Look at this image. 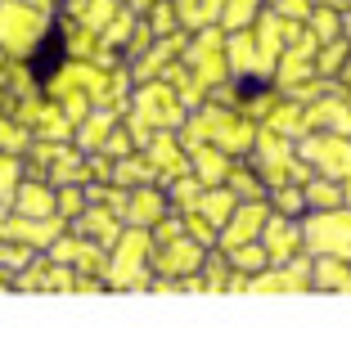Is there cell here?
I'll use <instances>...</instances> for the list:
<instances>
[{"instance_id": "obj_41", "label": "cell", "mask_w": 351, "mask_h": 337, "mask_svg": "<svg viewBox=\"0 0 351 337\" xmlns=\"http://www.w3.org/2000/svg\"><path fill=\"white\" fill-rule=\"evenodd\" d=\"M180 221H185V229H189V234H194V238H198L203 247H212V243H217V229H212V225H207V221H203L198 212H185Z\"/></svg>"}, {"instance_id": "obj_4", "label": "cell", "mask_w": 351, "mask_h": 337, "mask_svg": "<svg viewBox=\"0 0 351 337\" xmlns=\"http://www.w3.org/2000/svg\"><path fill=\"white\" fill-rule=\"evenodd\" d=\"M108 266H104V284L108 288H149L154 284V234L140 225H126L122 238L108 247Z\"/></svg>"}, {"instance_id": "obj_8", "label": "cell", "mask_w": 351, "mask_h": 337, "mask_svg": "<svg viewBox=\"0 0 351 337\" xmlns=\"http://www.w3.org/2000/svg\"><path fill=\"white\" fill-rule=\"evenodd\" d=\"M315 54H320V41L302 27L298 36L284 45V54H279V63H275V86H279V95H298L306 82H315Z\"/></svg>"}, {"instance_id": "obj_6", "label": "cell", "mask_w": 351, "mask_h": 337, "mask_svg": "<svg viewBox=\"0 0 351 337\" xmlns=\"http://www.w3.org/2000/svg\"><path fill=\"white\" fill-rule=\"evenodd\" d=\"M45 27H50V10H41V5H32V0H5L0 5V50L14 54V59H32Z\"/></svg>"}, {"instance_id": "obj_3", "label": "cell", "mask_w": 351, "mask_h": 337, "mask_svg": "<svg viewBox=\"0 0 351 337\" xmlns=\"http://www.w3.org/2000/svg\"><path fill=\"white\" fill-rule=\"evenodd\" d=\"M252 166L261 171V180H266L270 189H284V184H306L311 175H315L306 162H302L298 140L270 131V126H257V140H252Z\"/></svg>"}, {"instance_id": "obj_5", "label": "cell", "mask_w": 351, "mask_h": 337, "mask_svg": "<svg viewBox=\"0 0 351 337\" xmlns=\"http://www.w3.org/2000/svg\"><path fill=\"white\" fill-rule=\"evenodd\" d=\"M180 63L194 72V82L203 86L207 95L217 90V86H226L230 77H234V72H230V54H226V27L212 23V27L189 32V45H185V54H180Z\"/></svg>"}, {"instance_id": "obj_9", "label": "cell", "mask_w": 351, "mask_h": 337, "mask_svg": "<svg viewBox=\"0 0 351 337\" xmlns=\"http://www.w3.org/2000/svg\"><path fill=\"white\" fill-rule=\"evenodd\" d=\"M266 216H270V198L239 203L234 212H230V221L221 225L217 247H221V252H234V247H243V243H257V238H261V225H266Z\"/></svg>"}, {"instance_id": "obj_38", "label": "cell", "mask_w": 351, "mask_h": 337, "mask_svg": "<svg viewBox=\"0 0 351 337\" xmlns=\"http://www.w3.org/2000/svg\"><path fill=\"white\" fill-rule=\"evenodd\" d=\"M230 256L226 252H217V256H203V270H198V275H203V288H230Z\"/></svg>"}, {"instance_id": "obj_18", "label": "cell", "mask_w": 351, "mask_h": 337, "mask_svg": "<svg viewBox=\"0 0 351 337\" xmlns=\"http://www.w3.org/2000/svg\"><path fill=\"white\" fill-rule=\"evenodd\" d=\"M185 149H189V171H194L198 180L207 184V189L230 180V166H234V158H230L226 149H217V144H185Z\"/></svg>"}, {"instance_id": "obj_27", "label": "cell", "mask_w": 351, "mask_h": 337, "mask_svg": "<svg viewBox=\"0 0 351 337\" xmlns=\"http://www.w3.org/2000/svg\"><path fill=\"white\" fill-rule=\"evenodd\" d=\"M302 194H306V212H329V207L347 203V198H342V184L329 180V175H311V180L302 184Z\"/></svg>"}, {"instance_id": "obj_28", "label": "cell", "mask_w": 351, "mask_h": 337, "mask_svg": "<svg viewBox=\"0 0 351 337\" xmlns=\"http://www.w3.org/2000/svg\"><path fill=\"white\" fill-rule=\"evenodd\" d=\"M162 189H167V203H171L180 216H185V212H194V207H198V194H203L207 184L198 180L194 171H185V175H176V180H167Z\"/></svg>"}, {"instance_id": "obj_43", "label": "cell", "mask_w": 351, "mask_h": 337, "mask_svg": "<svg viewBox=\"0 0 351 337\" xmlns=\"http://www.w3.org/2000/svg\"><path fill=\"white\" fill-rule=\"evenodd\" d=\"M338 86H342V90H351V59L342 63V72H338Z\"/></svg>"}, {"instance_id": "obj_21", "label": "cell", "mask_w": 351, "mask_h": 337, "mask_svg": "<svg viewBox=\"0 0 351 337\" xmlns=\"http://www.w3.org/2000/svg\"><path fill=\"white\" fill-rule=\"evenodd\" d=\"M311 288H320V292H351V261L315 256L311 261Z\"/></svg>"}, {"instance_id": "obj_12", "label": "cell", "mask_w": 351, "mask_h": 337, "mask_svg": "<svg viewBox=\"0 0 351 337\" xmlns=\"http://www.w3.org/2000/svg\"><path fill=\"white\" fill-rule=\"evenodd\" d=\"M63 234V216H0V238L27 243L36 252H50V243Z\"/></svg>"}, {"instance_id": "obj_13", "label": "cell", "mask_w": 351, "mask_h": 337, "mask_svg": "<svg viewBox=\"0 0 351 337\" xmlns=\"http://www.w3.org/2000/svg\"><path fill=\"white\" fill-rule=\"evenodd\" d=\"M50 256L54 261H63V266H73L77 275H99L104 279V266H108V247H99V243H90L86 234H59L50 243Z\"/></svg>"}, {"instance_id": "obj_44", "label": "cell", "mask_w": 351, "mask_h": 337, "mask_svg": "<svg viewBox=\"0 0 351 337\" xmlns=\"http://www.w3.org/2000/svg\"><path fill=\"white\" fill-rule=\"evenodd\" d=\"M342 32H347V41H351V0L342 5Z\"/></svg>"}, {"instance_id": "obj_7", "label": "cell", "mask_w": 351, "mask_h": 337, "mask_svg": "<svg viewBox=\"0 0 351 337\" xmlns=\"http://www.w3.org/2000/svg\"><path fill=\"white\" fill-rule=\"evenodd\" d=\"M302 243L311 256H342L351 261V207H329V212L302 216Z\"/></svg>"}, {"instance_id": "obj_36", "label": "cell", "mask_w": 351, "mask_h": 337, "mask_svg": "<svg viewBox=\"0 0 351 337\" xmlns=\"http://www.w3.org/2000/svg\"><path fill=\"white\" fill-rule=\"evenodd\" d=\"M54 189H59V216L73 225L77 216L86 212V203H90V198H86V184H54Z\"/></svg>"}, {"instance_id": "obj_40", "label": "cell", "mask_w": 351, "mask_h": 337, "mask_svg": "<svg viewBox=\"0 0 351 337\" xmlns=\"http://www.w3.org/2000/svg\"><path fill=\"white\" fill-rule=\"evenodd\" d=\"M311 10H315L311 0H275V14H284V18H289V23H302V27H306Z\"/></svg>"}, {"instance_id": "obj_42", "label": "cell", "mask_w": 351, "mask_h": 337, "mask_svg": "<svg viewBox=\"0 0 351 337\" xmlns=\"http://www.w3.org/2000/svg\"><path fill=\"white\" fill-rule=\"evenodd\" d=\"M122 5H126V10H135V14H145L149 5H158V0H122Z\"/></svg>"}, {"instance_id": "obj_30", "label": "cell", "mask_w": 351, "mask_h": 337, "mask_svg": "<svg viewBox=\"0 0 351 337\" xmlns=\"http://www.w3.org/2000/svg\"><path fill=\"white\" fill-rule=\"evenodd\" d=\"M266 10V0H226V10H221V27L226 32H243L261 18Z\"/></svg>"}, {"instance_id": "obj_2", "label": "cell", "mask_w": 351, "mask_h": 337, "mask_svg": "<svg viewBox=\"0 0 351 337\" xmlns=\"http://www.w3.org/2000/svg\"><path fill=\"white\" fill-rule=\"evenodd\" d=\"M180 140L185 144H217V149H226L230 158H248L252 140H257V122H252L248 112L226 108V103L212 99V103H198V108L185 117Z\"/></svg>"}, {"instance_id": "obj_15", "label": "cell", "mask_w": 351, "mask_h": 337, "mask_svg": "<svg viewBox=\"0 0 351 337\" xmlns=\"http://www.w3.org/2000/svg\"><path fill=\"white\" fill-rule=\"evenodd\" d=\"M10 203H14L19 216H59V189H54L45 175H32V180L14 184Z\"/></svg>"}, {"instance_id": "obj_26", "label": "cell", "mask_w": 351, "mask_h": 337, "mask_svg": "<svg viewBox=\"0 0 351 337\" xmlns=\"http://www.w3.org/2000/svg\"><path fill=\"white\" fill-rule=\"evenodd\" d=\"M113 184L135 189V184H158V175H154V166H149V158L135 149V153H126V158H117V162H113Z\"/></svg>"}, {"instance_id": "obj_24", "label": "cell", "mask_w": 351, "mask_h": 337, "mask_svg": "<svg viewBox=\"0 0 351 337\" xmlns=\"http://www.w3.org/2000/svg\"><path fill=\"white\" fill-rule=\"evenodd\" d=\"M230 189L239 194V203H252V198H270V184L261 180L257 166H248L243 158H234V166H230Z\"/></svg>"}, {"instance_id": "obj_34", "label": "cell", "mask_w": 351, "mask_h": 337, "mask_svg": "<svg viewBox=\"0 0 351 337\" xmlns=\"http://www.w3.org/2000/svg\"><path fill=\"white\" fill-rule=\"evenodd\" d=\"M23 149H32V131L19 122V117H0V153L19 158Z\"/></svg>"}, {"instance_id": "obj_14", "label": "cell", "mask_w": 351, "mask_h": 337, "mask_svg": "<svg viewBox=\"0 0 351 337\" xmlns=\"http://www.w3.org/2000/svg\"><path fill=\"white\" fill-rule=\"evenodd\" d=\"M185 45H189V32L185 27L171 32V36H158L140 59H131V82H154V77H162V72L185 54Z\"/></svg>"}, {"instance_id": "obj_39", "label": "cell", "mask_w": 351, "mask_h": 337, "mask_svg": "<svg viewBox=\"0 0 351 337\" xmlns=\"http://www.w3.org/2000/svg\"><path fill=\"white\" fill-rule=\"evenodd\" d=\"M14 184H19V158H14V153H0V207L10 203Z\"/></svg>"}, {"instance_id": "obj_1", "label": "cell", "mask_w": 351, "mask_h": 337, "mask_svg": "<svg viewBox=\"0 0 351 337\" xmlns=\"http://www.w3.org/2000/svg\"><path fill=\"white\" fill-rule=\"evenodd\" d=\"M185 99L176 95V86L167 77H154V82H140L131 90V103H126V131H131L135 149H145L149 135L158 131H180L185 126Z\"/></svg>"}, {"instance_id": "obj_31", "label": "cell", "mask_w": 351, "mask_h": 337, "mask_svg": "<svg viewBox=\"0 0 351 337\" xmlns=\"http://www.w3.org/2000/svg\"><path fill=\"white\" fill-rule=\"evenodd\" d=\"M347 59H351L347 36H338V41L320 45V54H315V77H333V82H338V72H342V63H347Z\"/></svg>"}, {"instance_id": "obj_17", "label": "cell", "mask_w": 351, "mask_h": 337, "mask_svg": "<svg viewBox=\"0 0 351 337\" xmlns=\"http://www.w3.org/2000/svg\"><path fill=\"white\" fill-rule=\"evenodd\" d=\"M73 229H77V234H86L90 243H99V247H113L117 238H122L126 221H122V212H113V207H104V203H86V212L73 221Z\"/></svg>"}, {"instance_id": "obj_10", "label": "cell", "mask_w": 351, "mask_h": 337, "mask_svg": "<svg viewBox=\"0 0 351 337\" xmlns=\"http://www.w3.org/2000/svg\"><path fill=\"white\" fill-rule=\"evenodd\" d=\"M140 153L149 158L158 184H167V180H176V175L189 171V149H185V140H180V131H158V135H149V144L140 149Z\"/></svg>"}, {"instance_id": "obj_16", "label": "cell", "mask_w": 351, "mask_h": 337, "mask_svg": "<svg viewBox=\"0 0 351 337\" xmlns=\"http://www.w3.org/2000/svg\"><path fill=\"white\" fill-rule=\"evenodd\" d=\"M167 189L162 184H135L131 194H126V212H122V221L126 225H140V229H154L158 221L167 216Z\"/></svg>"}, {"instance_id": "obj_22", "label": "cell", "mask_w": 351, "mask_h": 337, "mask_svg": "<svg viewBox=\"0 0 351 337\" xmlns=\"http://www.w3.org/2000/svg\"><path fill=\"white\" fill-rule=\"evenodd\" d=\"M234 207H239V194H234V189H230V184H212V189H203V194H198V207H194V212L221 234V225L230 221V212H234Z\"/></svg>"}, {"instance_id": "obj_32", "label": "cell", "mask_w": 351, "mask_h": 337, "mask_svg": "<svg viewBox=\"0 0 351 337\" xmlns=\"http://www.w3.org/2000/svg\"><path fill=\"white\" fill-rule=\"evenodd\" d=\"M226 256H230V270H239V275H257V270L270 266V256H266V247H261V238H257V243L234 247V252H226Z\"/></svg>"}, {"instance_id": "obj_35", "label": "cell", "mask_w": 351, "mask_h": 337, "mask_svg": "<svg viewBox=\"0 0 351 337\" xmlns=\"http://www.w3.org/2000/svg\"><path fill=\"white\" fill-rule=\"evenodd\" d=\"M32 261H36V247L14 243V238H0V270L19 275V270H27V266H32Z\"/></svg>"}, {"instance_id": "obj_29", "label": "cell", "mask_w": 351, "mask_h": 337, "mask_svg": "<svg viewBox=\"0 0 351 337\" xmlns=\"http://www.w3.org/2000/svg\"><path fill=\"white\" fill-rule=\"evenodd\" d=\"M306 32L320 45L338 41V36H342V14H338V5H315V10H311V18H306Z\"/></svg>"}, {"instance_id": "obj_19", "label": "cell", "mask_w": 351, "mask_h": 337, "mask_svg": "<svg viewBox=\"0 0 351 337\" xmlns=\"http://www.w3.org/2000/svg\"><path fill=\"white\" fill-rule=\"evenodd\" d=\"M122 122V112H113V108H90L77 122V131H73V144L82 149V153H99L104 149V140L113 135V126Z\"/></svg>"}, {"instance_id": "obj_45", "label": "cell", "mask_w": 351, "mask_h": 337, "mask_svg": "<svg viewBox=\"0 0 351 337\" xmlns=\"http://www.w3.org/2000/svg\"><path fill=\"white\" fill-rule=\"evenodd\" d=\"M311 5H342V0H311Z\"/></svg>"}, {"instance_id": "obj_46", "label": "cell", "mask_w": 351, "mask_h": 337, "mask_svg": "<svg viewBox=\"0 0 351 337\" xmlns=\"http://www.w3.org/2000/svg\"><path fill=\"white\" fill-rule=\"evenodd\" d=\"M347 108H351V90H347Z\"/></svg>"}, {"instance_id": "obj_11", "label": "cell", "mask_w": 351, "mask_h": 337, "mask_svg": "<svg viewBox=\"0 0 351 337\" xmlns=\"http://www.w3.org/2000/svg\"><path fill=\"white\" fill-rule=\"evenodd\" d=\"M261 247H266L270 266H279V261H293V256L302 252V216H284L270 207L266 225H261Z\"/></svg>"}, {"instance_id": "obj_33", "label": "cell", "mask_w": 351, "mask_h": 337, "mask_svg": "<svg viewBox=\"0 0 351 337\" xmlns=\"http://www.w3.org/2000/svg\"><path fill=\"white\" fill-rule=\"evenodd\" d=\"M145 23L154 27V36H171V32H180L176 0H158V5H149V10H145Z\"/></svg>"}, {"instance_id": "obj_37", "label": "cell", "mask_w": 351, "mask_h": 337, "mask_svg": "<svg viewBox=\"0 0 351 337\" xmlns=\"http://www.w3.org/2000/svg\"><path fill=\"white\" fill-rule=\"evenodd\" d=\"M270 207L284 216H302L306 212V194H302V184H284V189H270Z\"/></svg>"}, {"instance_id": "obj_23", "label": "cell", "mask_w": 351, "mask_h": 337, "mask_svg": "<svg viewBox=\"0 0 351 337\" xmlns=\"http://www.w3.org/2000/svg\"><path fill=\"white\" fill-rule=\"evenodd\" d=\"M117 10H122V0H68V18L82 23V27L95 32V36L117 18Z\"/></svg>"}, {"instance_id": "obj_25", "label": "cell", "mask_w": 351, "mask_h": 337, "mask_svg": "<svg viewBox=\"0 0 351 337\" xmlns=\"http://www.w3.org/2000/svg\"><path fill=\"white\" fill-rule=\"evenodd\" d=\"M221 10H226V0H176V14H180V27L185 32L221 23Z\"/></svg>"}, {"instance_id": "obj_20", "label": "cell", "mask_w": 351, "mask_h": 337, "mask_svg": "<svg viewBox=\"0 0 351 337\" xmlns=\"http://www.w3.org/2000/svg\"><path fill=\"white\" fill-rule=\"evenodd\" d=\"M261 126H270V131H279V135H289V140H302V135L311 131L306 103L293 99V95H279V99L270 103V112H266V122H261Z\"/></svg>"}]
</instances>
